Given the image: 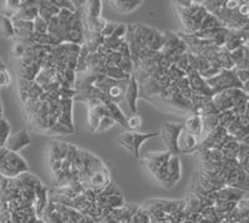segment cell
I'll use <instances>...</instances> for the list:
<instances>
[{
  "mask_svg": "<svg viewBox=\"0 0 249 223\" xmlns=\"http://www.w3.org/2000/svg\"><path fill=\"white\" fill-rule=\"evenodd\" d=\"M126 122H127V130L128 131H136L139 130L140 127H141L142 120L139 115H132L130 117L126 119Z\"/></svg>",
  "mask_w": 249,
  "mask_h": 223,
  "instance_id": "44",
  "label": "cell"
},
{
  "mask_svg": "<svg viewBox=\"0 0 249 223\" xmlns=\"http://www.w3.org/2000/svg\"><path fill=\"white\" fill-rule=\"evenodd\" d=\"M238 149H239V142L233 140V141L227 142L223 146L219 147L223 158H231V160H235V156H237Z\"/></svg>",
  "mask_w": 249,
  "mask_h": 223,
  "instance_id": "28",
  "label": "cell"
},
{
  "mask_svg": "<svg viewBox=\"0 0 249 223\" xmlns=\"http://www.w3.org/2000/svg\"><path fill=\"white\" fill-rule=\"evenodd\" d=\"M40 66L37 65H21V64H19L18 65V75H19L20 79H25V80H29V81H34L35 77H36L37 73L40 71Z\"/></svg>",
  "mask_w": 249,
  "mask_h": 223,
  "instance_id": "23",
  "label": "cell"
},
{
  "mask_svg": "<svg viewBox=\"0 0 249 223\" xmlns=\"http://www.w3.org/2000/svg\"><path fill=\"white\" fill-rule=\"evenodd\" d=\"M237 117L238 115L234 110H228L224 111V112H221L218 115V126L227 129L232 122H234L237 120Z\"/></svg>",
  "mask_w": 249,
  "mask_h": 223,
  "instance_id": "30",
  "label": "cell"
},
{
  "mask_svg": "<svg viewBox=\"0 0 249 223\" xmlns=\"http://www.w3.org/2000/svg\"><path fill=\"white\" fill-rule=\"evenodd\" d=\"M115 125H116V122L113 121V120L111 119L110 116H104V117H102V119L100 120L99 126H97L96 132H95V133L106 132V131H108V130H110V129L115 127Z\"/></svg>",
  "mask_w": 249,
  "mask_h": 223,
  "instance_id": "37",
  "label": "cell"
},
{
  "mask_svg": "<svg viewBox=\"0 0 249 223\" xmlns=\"http://www.w3.org/2000/svg\"><path fill=\"white\" fill-rule=\"evenodd\" d=\"M48 34L51 35V37H56V39L61 42L59 37V20H57L56 17H53L48 21Z\"/></svg>",
  "mask_w": 249,
  "mask_h": 223,
  "instance_id": "41",
  "label": "cell"
},
{
  "mask_svg": "<svg viewBox=\"0 0 249 223\" xmlns=\"http://www.w3.org/2000/svg\"><path fill=\"white\" fill-rule=\"evenodd\" d=\"M33 30L34 34H48V23L40 17H36L33 21Z\"/></svg>",
  "mask_w": 249,
  "mask_h": 223,
  "instance_id": "39",
  "label": "cell"
},
{
  "mask_svg": "<svg viewBox=\"0 0 249 223\" xmlns=\"http://www.w3.org/2000/svg\"><path fill=\"white\" fill-rule=\"evenodd\" d=\"M101 9H102V1L101 0H91V1H86V5L82 8L84 14L92 19H97L101 17Z\"/></svg>",
  "mask_w": 249,
  "mask_h": 223,
  "instance_id": "24",
  "label": "cell"
},
{
  "mask_svg": "<svg viewBox=\"0 0 249 223\" xmlns=\"http://www.w3.org/2000/svg\"><path fill=\"white\" fill-rule=\"evenodd\" d=\"M248 93L243 89H230L215 93L212 97V104L218 113L228 110H235L244 105H248Z\"/></svg>",
  "mask_w": 249,
  "mask_h": 223,
  "instance_id": "1",
  "label": "cell"
},
{
  "mask_svg": "<svg viewBox=\"0 0 249 223\" xmlns=\"http://www.w3.org/2000/svg\"><path fill=\"white\" fill-rule=\"evenodd\" d=\"M199 140L190 133L187 130L182 129L181 133L177 140V151L178 155H188V153H193L197 151L198 147Z\"/></svg>",
  "mask_w": 249,
  "mask_h": 223,
  "instance_id": "9",
  "label": "cell"
},
{
  "mask_svg": "<svg viewBox=\"0 0 249 223\" xmlns=\"http://www.w3.org/2000/svg\"><path fill=\"white\" fill-rule=\"evenodd\" d=\"M61 160V153H60L59 141H53L50 144V162Z\"/></svg>",
  "mask_w": 249,
  "mask_h": 223,
  "instance_id": "47",
  "label": "cell"
},
{
  "mask_svg": "<svg viewBox=\"0 0 249 223\" xmlns=\"http://www.w3.org/2000/svg\"><path fill=\"white\" fill-rule=\"evenodd\" d=\"M116 25L117 23H115V21H106V24L104 25V28H102L100 35H101L102 37H112V33L113 30H115V28H116Z\"/></svg>",
  "mask_w": 249,
  "mask_h": 223,
  "instance_id": "50",
  "label": "cell"
},
{
  "mask_svg": "<svg viewBox=\"0 0 249 223\" xmlns=\"http://www.w3.org/2000/svg\"><path fill=\"white\" fill-rule=\"evenodd\" d=\"M171 155H172V153L168 152V151H164V152L146 153V156L142 158V162H143L144 167L147 168L148 172H150L151 175H153L160 167L167 165Z\"/></svg>",
  "mask_w": 249,
  "mask_h": 223,
  "instance_id": "8",
  "label": "cell"
},
{
  "mask_svg": "<svg viewBox=\"0 0 249 223\" xmlns=\"http://www.w3.org/2000/svg\"><path fill=\"white\" fill-rule=\"evenodd\" d=\"M128 80H122V81H116V84L111 86L110 90L107 91V96L111 102L113 104H119L120 101L124 100V90L127 86Z\"/></svg>",
  "mask_w": 249,
  "mask_h": 223,
  "instance_id": "21",
  "label": "cell"
},
{
  "mask_svg": "<svg viewBox=\"0 0 249 223\" xmlns=\"http://www.w3.org/2000/svg\"><path fill=\"white\" fill-rule=\"evenodd\" d=\"M106 112H107V116H110L113 121L116 122V125H120L121 127L126 129L127 130V122H126V115L124 113V111L120 109V106L117 104H113V102H107L105 105Z\"/></svg>",
  "mask_w": 249,
  "mask_h": 223,
  "instance_id": "19",
  "label": "cell"
},
{
  "mask_svg": "<svg viewBox=\"0 0 249 223\" xmlns=\"http://www.w3.org/2000/svg\"><path fill=\"white\" fill-rule=\"evenodd\" d=\"M0 33L4 37H15V30L10 18H0Z\"/></svg>",
  "mask_w": 249,
  "mask_h": 223,
  "instance_id": "29",
  "label": "cell"
},
{
  "mask_svg": "<svg viewBox=\"0 0 249 223\" xmlns=\"http://www.w3.org/2000/svg\"><path fill=\"white\" fill-rule=\"evenodd\" d=\"M173 4H176L179 8L188 9L191 5H192V0H178V1H173Z\"/></svg>",
  "mask_w": 249,
  "mask_h": 223,
  "instance_id": "56",
  "label": "cell"
},
{
  "mask_svg": "<svg viewBox=\"0 0 249 223\" xmlns=\"http://www.w3.org/2000/svg\"><path fill=\"white\" fill-rule=\"evenodd\" d=\"M183 129L187 130L190 133H192L193 136H196L197 139L201 141L202 139V121L201 117L197 115H191L188 119L184 121Z\"/></svg>",
  "mask_w": 249,
  "mask_h": 223,
  "instance_id": "20",
  "label": "cell"
},
{
  "mask_svg": "<svg viewBox=\"0 0 249 223\" xmlns=\"http://www.w3.org/2000/svg\"><path fill=\"white\" fill-rule=\"evenodd\" d=\"M53 1H54V4L60 9V10H61V9H65V10H70V12L72 13L76 12L74 4H72V1H70V0H53Z\"/></svg>",
  "mask_w": 249,
  "mask_h": 223,
  "instance_id": "48",
  "label": "cell"
},
{
  "mask_svg": "<svg viewBox=\"0 0 249 223\" xmlns=\"http://www.w3.org/2000/svg\"><path fill=\"white\" fill-rule=\"evenodd\" d=\"M167 76H168V79L171 80V82H173V81H176V80L181 79V77L187 76V75H186V73H184V71L179 70L177 66L173 65V64H172V65L170 66V69L167 70Z\"/></svg>",
  "mask_w": 249,
  "mask_h": 223,
  "instance_id": "43",
  "label": "cell"
},
{
  "mask_svg": "<svg viewBox=\"0 0 249 223\" xmlns=\"http://www.w3.org/2000/svg\"><path fill=\"white\" fill-rule=\"evenodd\" d=\"M163 45V33L159 31L157 29H152V34H151L150 40L147 42V49L153 53H160Z\"/></svg>",
  "mask_w": 249,
  "mask_h": 223,
  "instance_id": "25",
  "label": "cell"
},
{
  "mask_svg": "<svg viewBox=\"0 0 249 223\" xmlns=\"http://www.w3.org/2000/svg\"><path fill=\"white\" fill-rule=\"evenodd\" d=\"M206 81L208 86L212 89L214 95L218 93H222V91L230 90V89H243L244 90V86L237 79L233 70H221L215 76L207 79Z\"/></svg>",
  "mask_w": 249,
  "mask_h": 223,
  "instance_id": "4",
  "label": "cell"
},
{
  "mask_svg": "<svg viewBox=\"0 0 249 223\" xmlns=\"http://www.w3.org/2000/svg\"><path fill=\"white\" fill-rule=\"evenodd\" d=\"M26 51V46L23 45L21 42H15L14 48H13V55H14L15 57H17L18 60L21 59V57L24 56V54H25Z\"/></svg>",
  "mask_w": 249,
  "mask_h": 223,
  "instance_id": "51",
  "label": "cell"
},
{
  "mask_svg": "<svg viewBox=\"0 0 249 223\" xmlns=\"http://www.w3.org/2000/svg\"><path fill=\"white\" fill-rule=\"evenodd\" d=\"M202 121V139L218 127V115H204L201 116ZM201 139V140H202Z\"/></svg>",
  "mask_w": 249,
  "mask_h": 223,
  "instance_id": "26",
  "label": "cell"
},
{
  "mask_svg": "<svg viewBox=\"0 0 249 223\" xmlns=\"http://www.w3.org/2000/svg\"><path fill=\"white\" fill-rule=\"evenodd\" d=\"M201 3L207 10V13L214 15L224 5V0H206V1H201Z\"/></svg>",
  "mask_w": 249,
  "mask_h": 223,
  "instance_id": "36",
  "label": "cell"
},
{
  "mask_svg": "<svg viewBox=\"0 0 249 223\" xmlns=\"http://www.w3.org/2000/svg\"><path fill=\"white\" fill-rule=\"evenodd\" d=\"M167 173H168V187H173L178 184L181 180V160L178 155H171L167 162Z\"/></svg>",
  "mask_w": 249,
  "mask_h": 223,
  "instance_id": "15",
  "label": "cell"
},
{
  "mask_svg": "<svg viewBox=\"0 0 249 223\" xmlns=\"http://www.w3.org/2000/svg\"><path fill=\"white\" fill-rule=\"evenodd\" d=\"M39 6L45 9L51 17H56L60 12V9L55 5L53 0H39Z\"/></svg>",
  "mask_w": 249,
  "mask_h": 223,
  "instance_id": "40",
  "label": "cell"
},
{
  "mask_svg": "<svg viewBox=\"0 0 249 223\" xmlns=\"http://www.w3.org/2000/svg\"><path fill=\"white\" fill-rule=\"evenodd\" d=\"M117 68H119L122 73H124L126 75H128V76H130V75H132L133 71H135V68H133V62L131 59H121V61L119 62Z\"/></svg>",
  "mask_w": 249,
  "mask_h": 223,
  "instance_id": "42",
  "label": "cell"
},
{
  "mask_svg": "<svg viewBox=\"0 0 249 223\" xmlns=\"http://www.w3.org/2000/svg\"><path fill=\"white\" fill-rule=\"evenodd\" d=\"M126 34H127V24L117 23L116 28H115L112 33V37H119V39H124Z\"/></svg>",
  "mask_w": 249,
  "mask_h": 223,
  "instance_id": "49",
  "label": "cell"
},
{
  "mask_svg": "<svg viewBox=\"0 0 249 223\" xmlns=\"http://www.w3.org/2000/svg\"><path fill=\"white\" fill-rule=\"evenodd\" d=\"M104 75L107 76L108 79H112L115 81H122V80H128L130 76L126 75L124 73H122L117 66H111V68H105V71H104Z\"/></svg>",
  "mask_w": 249,
  "mask_h": 223,
  "instance_id": "32",
  "label": "cell"
},
{
  "mask_svg": "<svg viewBox=\"0 0 249 223\" xmlns=\"http://www.w3.org/2000/svg\"><path fill=\"white\" fill-rule=\"evenodd\" d=\"M242 0H224V8L228 10H235L241 5Z\"/></svg>",
  "mask_w": 249,
  "mask_h": 223,
  "instance_id": "55",
  "label": "cell"
},
{
  "mask_svg": "<svg viewBox=\"0 0 249 223\" xmlns=\"http://www.w3.org/2000/svg\"><path fill=\"white\" fill-rule=\"evenodd\" d=\"M12 135V127L8 120L4 119L3 116L0 117V149L4 147L9 136Z\"/></svg>",
  "mask_w": 249,
  "mask_h": 223,
  "instance_id": "33",
  "label": "cell"
},
{
  "mask_svg": "<svg viewBox=\"0 0 249 223\" xmlns=\"http://www.w3.org/2000/svg\"><path fill=\"white\" fill-rule=\"evenodd\" d=\"M72 110H74V100L72 99H61L60 100V115L57 122L62 126L68 127L69 130L75 131L74 117H72Z\"/></svg>",
  "mask_w": 249,
  "mask_h": 223,
  "instance_id": "10",
  "label": "cell"
},
{
  "mask_svg": "<svg viewBox=\"0 0 249 223\" xmlns=\"http://www.w3.org/2000/svg\"><path fill=\"white\" fill-rule=\"evenodd\" d=\"M124 39H119V37H104V45L107 49H110L111 51H119L120 46L124 44Z\"/></svg>",
  "mask_w": 249,
  "mask_h": 223,
  "instance_id": "38",
  "label": "cell"
},
{
  "mask_svg": "<svg viewBox=\"0 0 249 223\" xmlns=\"http://www.w3.org/2000/svg\"><path fill=\"white\" fill-rule=\"evenodd\" d=\"M1 64H3V61H1V59H0V65H1Z\"/></svg>",
  "mask_w": 249,
  "mask_h": 223,
  "instance_id": "59",
  "label": "cell"
},
{
  "mask_svg": "<svg viewBox=\"0 0 249 223\" xmlns=\"http://www.w3.org/2000/svg\"><path fill=\"white\" fill-rule=\"evenodd\" d=\"M124 100L127 102L128 110L132 115L137 113V100H139V82H137L135 75H131L128 79L127 86L124 90Z\"/></svg>",
  "mask_w": 249,
  "mask_h": 223,
  "instance_id": "11",
  "label": "cell"
},
{
  "mask_svg": "<svg viewBox=\"0 0 249 223\" xmlns=\"http://www.w3.org/2000/svg\"><path fill=\"white\" fill-rule=\"evenodd\" d=\"M218 61H219L222 70H233L234 69V64L231 59L230 51L226 50L224 48H221V51L218 54Z\"/></svg>",
  "mask_w": 249,
  "mask_h": 223,
  "instance_id": "31",
  "label": "cell"
},
{
  "mask_svg": "<svg viewBox=\"0 0 249 223\" xmlns=\"http://www.w3.org/2000/svg\"><path fill=\"white\" fill-rule=\"evenodd\" d=\"M187 77H188L190 89L192 90L193 93L204 95V96H208V97L214 96V93H213L212 89L208 86L206 79H203L198 73L190 74V75H187Z\"/></svg>",
  "mask_w": 249,
  "mask_h": 223,
  "instance_id": "13",
  "label": "cell"
},
{
  "mask_svg": "<svg viewBox=\"0 0 249 223\" xmlns=\"http://www.w3.org/2000/svg\"><path fill=\"white\" fill-rule=\"evenodd\" d=\"M31 84H33V81H29V80L20 79V77L19 80H18V91H19V97L20 100H21V102H23V105L25 104L29 99L28 93L29 90H30Z\"/></svg>",
  "mask_w": 249,
  "mask_h": 223,
  "instance_id": "34",
  "label": "cell"
},
{
  "mask_svg": "<svg viewBox=\"0 0 249 223\" xmlns=\"http://www.w3.org/2000/svg\"><path fill=\"white\" fill-rule=\"evenodd\" d=\"M6 181H8V178H5L4 176L0 175V191H3L6 186Z\"/></svg>",
  "mask_w": 249,
  "mask_h": 223,
  "instance_id": "57",
  "label": "cell"
},
{
  "mask_svg": "<svg viewBox=\"0 0 249 223\" xmlns=\"http://www.w3.org/2000/svg\"><path fill=\"white\" fill-rule=\"evenodd\" d=\"M221 26H223L221 24V21H219V20H218L214 15L208 13V14L206 15V18L203 19V21H202L201 26H199V29L197 33H206V31L215 30V29L221 28Z\"/></svg>",
  "mask_w": 249,
  "mask_h": 223,
  "instance_id": "27",
  "label": "cell"
},
{
  "mask_svg": "<svg viewBox=\"0 0 249 223\" xmlns=\"http://www.w3.org/2000/svg\"><path fill=\"white\" fill-rule=\"evenodd\" d=\"M12 81V77H10V74H9L8 69L4 64L0 65V88H5L10 84Z\"/></svg>",
  "mask_w": 249,
  "mask_h": 223,
  "instance_id": "45",
  "label": "cell"
},
{
  "mask_svg": "<svg viewBox=\"0 0 249 223\" xmlns=\"http://www.w3.org/2000/svg\"><path fill=\"white\" fill-rule=\"evenodd\" d=\"M110 175V169L107 168V166L102 167L101 169L96 171L95 173L88 176V177L85 178V181L82 182V185H84L86 188L92 189L95 193H100L101 191H104V188L111 182Z\"/></svg>",
  "mask_w": 249,
  "mask_h": 223,
  "instance_id": "6",
  "label": "cell"
},
{
  "mask_svg": "<svg viewBox=\"0 0 249 223\" xmlns=\"http://www.w3.org/2000/svg\"><path fill=\"white\" fill-rule=\"evenodd\" d=\"M46 132L55 133V135H70V133H74L75 131L69 130L68 127L62 126V125H60L59 122H56V124H55L53 127H51L50 130L46 131Z\"/></svg>",
  "mask_w": 249,
  "mask_h": 223,
  "instance_id": "46",
  "label": "cell"
},
{
  "mask_svg": "<svg viewBox=\"0 0 249 223\" xmlns=\"http://www.w3.org/2000/svg\"><path fill=\"white\" fill-rule=\"evenodd\" d=\"M37 8H39V0H21L19 12L13 18L24 21H34L37 17Z\"/></svg>",
  "mask_w": 249,
  "mask_h": 223,
  "instance_id": "14",
  "label": "cell"
},
{
  "mask_svg": "<svg viewBox=\"0 0 249 223\" xmlns=\"http://www.w3.org/2000/svg\"><path fill=\"white\" fill-rule=\"evenodd\" d=\"M3 116V106H1V102H0V117Z\"/></svg>",
  "mask_w": 249,
  "mask_h": 223,
  "instance_id": "58",
  "label": "cell"
},
{
  "mask_svg": "<svg viewBox=\"0 0 249 223\" xmlns=\"http://www.w3.org/2000/svg\"><path fill=\"white\" fill-rule=\"evenodd\" d=\"M104 116H107L105 105H93V106L89 108V126H90L91 133L96 132L100 120Z\"/></svg>",
  "mask_w": 249,
  "mask_h": 223,
  "instance_id": "17",
  "label": "cell"
},
{
  "mask_svg": "<svg viewBox=\"0 0 249 223\" xmlns=\"http://www.w3.org/2000/svg\"><path fill=\"white\" fill-rule=\"evenodd\" d=\"M172 84L175 85L176 88H177V90H179V89H184V88H190V84H188V77L187 76L176 80V81H173Z\"/></svg>",
  "mask_w": 249,
  "mask_h": 223,
  "instance_id": "54",
  "label": "cell"
},
{
  "mask_svg": "<svg viewBox=\"0 0 249 223\" xmlns=\"http://www.w3.org/2000/svg\"><path fill=\"white\" fill-rule=\"evenodd\" d=\"M238 13L246 19H249V4L248 1H241V5L238 6Z\"/></svg>",
  "mask_w": 249,
  "mask_h": 223,
  "instance_id": "53",
  "label": "cell"
},
{
  "mask_svg": "<svg viewBox=\"0 0 249 223\" xmlns=\"http://www.w3.org/2000/svg\"><path fill=\"white\" fill-rule=\"evenodd\" d=\"M110 4L111 8L116 10L117 13L127 14V13L137 10L143 4V1H140V0H112Z\"/></svg>",
  "mask_w": 249,
  "mask_h": 223,
  "instance_id": "18",
  "label": "cell"
},
{
  "mask_svg": "<svg viewBox=\"0 0 249 223\" xmlns=\"http://www.w3.org/2000/svg\"><path fill=\"white\" fill-rule=\"evenodd\" d=\"M55 74H56V71H55L54 68H41L39 73H37L34 81L36 82L39 86L43 88L45 85L55 81Z\"/></svg>",
  "mask_w": 249,
  "mask_h": 223,
  "instance_id": "22",
  "label": "cell"
},
{
  "mask_svg": "<svg viewBox=\"0 0 249 223\" xmlns=\"http://www.w3.org/2000/svg\"><path fill=\"white\" fill-rule=\"evenodd\" d=\"M183 129V124H175V122H163L160 131V136L167 146V151L172 155H178L177 151V140Z\"/></svg>",
  "mask_w": 249,
  "mask_h": 223,
  "instance_id": "5",
  "label": "cell"
},
{
  "mask_svg": "<svg viewBox=\"0 0 249 223\" xmlns=\"http://www.w3.org/2000/svg\"><path fill=\"white\" fill-rule=\"evenodd\" d=\"M74 17V13L70 12V10H65V9H61L59 12V14L56 15L57 20L59 21H71Z\"/></svg>",
  "mask_w": 249,
  "mask_h": 223,
  "instance_id": "52",
  "label": "cell"
},
{
  "mask_svg": "<svg viewBox=\"0 0 249 223\" xmlns=\"http://www.w3.org/2000/svg\"><path fill=\"white\" fill-rule=\"evenodd\" d=\"M159 132H150V133H141L136 131H126V132L120 135V144L124 149L131 152L135 158H140V150L141 146L147 141V140L159 137Z\"/></svg>",
  "mask_w": 249,
  "mask_h": 223,
  "instance_id": "3",
  "label": "cell"
},
{
  "mask_svg": "<svg viewBox=\"0 0 249 223\" xmlns=\"http://www.w3.org/2000/svg\"><path fill=\"white\" fill-rule=\"evenodd\" d=\"M182 40L179 39V37L177 35V33H173V31H164L163 33V45L161 49V54L167 55L171 57V55L175 53V50L178 48V45L181 44Z\"/></svg>",
  "mask_w": 249,
  "mask_h": 223,
  "instance_id": "16",
  "label": "cell"
},
{
  "mask_svg": "<svg viewBox=\"0 0 249 223\" xmlns=\"http://www.w3.org/2000/svg\"><path fill=\"white\" fill-rule=\"evenodd\" d=\"M247 191L238 188L233 186H224L221 189L214 192V202L215 201H226V202H239L241 200L246 198Z\"/></svg>",
  "mask_w": 249,
  "mask_h": 223,
  "instance_id": "12",
  "label": "cell"
},
{
  "mask_svg": "<svg viewBox=\"0 0 249 223\" xmlns=\"http://www.w3.org/2000/svg\"><path fill=\"white\" fill-rule=\"evenodd\" d=\"M25 172H29L28 162L19 153L9 152L4 147H1L0 149V175L5 178H15Z\"/></svg>",
  "mask_w": 249,
  "mask_h": 223,
  "instance_id": "2",
  "label": "cell"
},
{
  "mask_svg": "<svg viewBox=\"0 0 249 223\" xmlns=\"http://www.w3.org/2000/svg\"><path fill=\"white\" fill-rule=\"evenodd\" d=\"M105 206L110 209H119L124 206V198L121 193L119 195H111L106 197Z\"/></svg>",
  "mask_w": 249,
  "mask_h": 223,
  "instance_id": "35",
  "label": "cell"
},
{
  "mask_svg": "<svg viewBox=\"0 0 249 223\" xmlns=\"http://www.w3.org/2000/svg\"><path fill=\"white\" fill-rule=\"evenodd\" d=\"M31 142V137L29 135L28 130H20L18 132L13 133L8 137L4 149L8 150L9 152L19 153L20 151L24 150L25 147H28Z\"/></svg>",
  "mask_w": 249,
  "mask_h": 223,
  "instance_id": "7",
  "label": "cell"
}]
</instances>
